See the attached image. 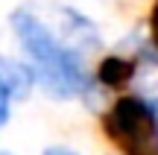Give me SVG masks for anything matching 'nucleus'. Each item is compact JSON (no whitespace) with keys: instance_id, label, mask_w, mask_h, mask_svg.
I'll list each match as a JSON object with an SVG mask.
<instances>
[{"instance_id":"nucleus-1","label":"nucleus","mask_w":158,"mask_h":155,"mask_svg":"<svg viewBox=\"0 0 158 155\" xmlns=\"http://www.w3.org/2000/svg\"><path fill=\"white\" fill-rule=\"evenodd\" d=\"M12 29L23 44L27 56L32 59L35 79L44 85V91L56 100H73L88 91L91 79L82 59L73 47H68L41 18L29 9H18L12 15Z\"/></svg>"},{"instance_id":"nucleus-2","label":"nucleus","mask_w":158,"mask_h":155,"mask_svg":"<svg viewBox=\"0 0 158 155\" xmlns=\"http://www.w3.org/2000/svg\"><path fill=\"white\" fill-rule=\"evenodd\" d=\"M102 129L123 155H158V108L149 100H117L102 117Z\"/></svg>"},{"instance_id":"nucleus-3","label":"nucleus","mask_w":158,"mask_h":155,"mask_svg":"<svg viewBox=\"0 0 158 155\" xmlns=\"http://www.w3.org/2000/svg\"><path fill=\"white\" fill-rule=\"evenodd\" d=\"M132 73H135V62H129V59H123V56H111V59H106V62L100 64V82H106V85H111V88L126 85V82L132 79Z\"/></svg>"},{"instance_id":"nucleus-4","label":"nucleus","mask_w":158,"mask_h":155,"mask_svg":"<svg viewBox=\"0 0 158 155\" xmlns=\"http://www.w3.org/2000/svg\"><path fill=\"white\" fill-rule=\"evenodd\" d=\"M0 76H3V82H6L12 97H15V94L23 97V94L32 88V79H35L23 64H15V62H0Z\"/></svg>"},{"instance_id":"nucleus-5","label":"nucleus","mask_w":158,"mask_h":155,"mask_svg":"<svg viewBox=\"0 0 158 155\" xmlns=\"http://www.w3.org/2000/svg\"><path fill=\"white\" fill-rule=\"evenodd\" d=\"M9 100H12V94H9V88H6L3 76H0V123L9 120Z\"/></svg>"},{"instance_id":"nucleus-6","label":"nucleus","mask_w":158,"mask_h":155,"mask_svg":"<svg viewBox=\"0 0 158 155\" xmlns=\"http://www.w3.org/2000/svg\"><path fill=\"white\" fill-rule=\"evenodd\" d=\"M149 32H152V44L158 47V0H155L152 12H149Z\"/></svg>"},{"instance_id":"nucleus-7","label":"nucleus","mask_w":158,"mask_h":155,"mask_svg":"<svg viewBox=\"0 0 158 155\" xmlns=\"http://www.w3.org/2000/svg\"><path fill=\"white\" fill-rule=\"evenodd\" d=\"M44 155H76L73 149H47Z\"/></svg>"}]
</instances>
